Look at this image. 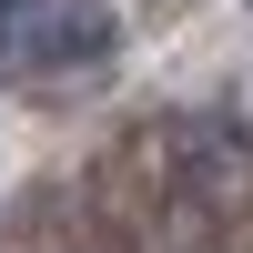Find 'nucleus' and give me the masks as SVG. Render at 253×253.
<instances>
[{
    "mask_svg": "<svg viewBox=\"0 0 253 253\" xmlns=\"http://www.w3.org/2000/svg\"><path fill=\"white\" fill-rule=\"evenodd\" d=\"M20 20H31V0H0V51H20Z\"/></svg>",
    "mask_w": 253,
    "mask_h": 253,
    "instance_id": "nucleus-2",
    "label": "nucleus"
},
{
    "mask_svg": "<svg viewBox=\"0 0 253 253\" xmlns=\"http://www.w3.org/2000/svg\"><path fill=\"white\" fill-rule=\"evenodd\" d=\"M112 51H122L112 0H31V20H20V61L31 71H91Z\"/></svg>",
    "mask_w": 253,
    "mask_h": 253,
    "instance_id": "nucleus-1",
    "label": "nucleus"
}]
</instances>
